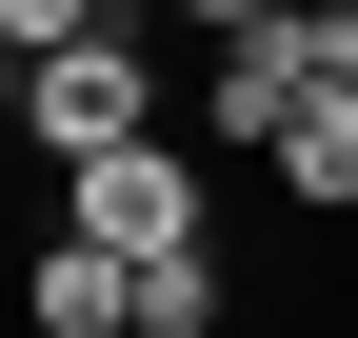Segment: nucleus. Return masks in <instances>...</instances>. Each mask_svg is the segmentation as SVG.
I'll return each mask as SVG.
<instances>
[{"mask_svg":"<svg viewBox=\"0 0 358 338\" xmlns=\"http://www.w3.org/2000/svg\"><path fill=\"white\" fill-rule=\"evenodd\" d=\"M319 100V0L299 20H259V40H199V140H239V159H279V119Z\"/></svg>","mask_w":358,"mask_h":338,"instance_id":"nucleus-3","label":"nucleus"},{"mask_svg":"<svg viewBox=\"0 0 358 338\" xmlns=\"http://www.w3.org/2000/svg\"><path fill=\"white\" fill-rule=\"evenodd\" d=\"M338 20H358V0H338Z\"/></svg>","mask_w":358,"mask_h":338,"instance_id":"nucleus-10","label":"nucleus"},{"mask_svg":"<svg viewBox=\"0 0 358 338\" xmlns=\"http://www.w3.org/2000/svg\"><path fill=\"white\" fill-rule=\"evenodd\" d=\"M40 338H140V259H100V239H40Z\"/></svg>","mask_w":358,"mask_h":338,"instance_id":"nucleus-4","label":"nucleus"},{"mask_svg":"<svg viewBox=\"0 0 358 338\" xmlns=\"http://www.w3.org/2000/svg\"><path fill=\"white\" fill-rule=\"evenodd\" d=\"M319 80H358V20H338V0H319Z\"/></svg>","mask_w":358,"mask_h":338,"instance_id":"nucleus-9","label":"nucleus"},{"mask_svg":"<svg viewBox=\"0 0 358 338\" xmlns=\"http://www.w3.org/2000/svg\"><path fill=\"white\" fill-rule=\"evenodd\" d=\"M120 0H0V60H60V40H100Z\"/></svg>","mask_w":358,"mask_h":338,"instance_id":"nucleus-7","label":"nucleus"},{"mask_svg":"<svg viewBox=\"0 0 358 338\" xmlns=\"http://www.w3.org/2000/svg\"><path fill=\"white\" fill-rule=\"evenodd\" d=\"M159 20H199V40H259V20H299V0H159Z\"/></svg>","mask_w":358,"mask_h":338,"instance_id":"nucleus-8","label":"nucleus"},{"mask_svg":"<svg viewBox=\"0 0 358 338\" xmlns=\"http://www.w3.org/2000/svg\"><path fill=\"white\" fill-rule=\"evenodd\" d=\"M20 140L60 159H140V140H179V100H159V20H100V40H60V60H20Z\"/></svg>","mask_w":358,"mask_h":338,"instance_id":"nucleus-1","label":"nucleus"},{"mask_svg":"<svg viewBox=\"0 0 358 338\" xmlns=\"http://www.w3.org/2000/svg\"><path fill=\"white\" fill-rule=\"evenodd\" d=\"M140 338H219V239L199 259H140Z\"/></svg>","mask_w":358,"mask_h":338,"instance_id":"nucleus-6","label":"nucleus"},{"mask_svg":"<svg viewBox=\"0 0 358 338\" xmlns=\"http://www.w3.org/2000/svg\"><path fill=\"white\" fill-rule=\"evenodd\" d=\"M279 199L299 219H358V80H319V100L279 119Z\"/></svg>","mask_w":358,"mask_h":338,"instance_id":"nucleus-5","label":"nucleus"},{"mask_svg":"<svg viewBox=\"0 0 358 338\" xmlns=\"http://www.w3.org/2000/svg\"><path fill=\"white\" fill-rule=\"evenodd\" d=\"M60 239H100V259H199V159H179V140H140V159H80V179H60Z\"/></svg>","mask_w":358,"mask_h":338,"instance_id":"nucleus-2","label":"nucleus"}]
</instances>
